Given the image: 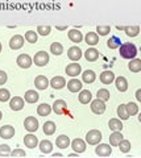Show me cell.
Wrapping results in <instances>:
<instances>
[{
  "label": "cell",
  "mask_w": 141,
  "mask_h": 158,
  "mask_svg": "<svg viewBox=\"0 0 141 158\" xmlns=\"http://www.w3.org/2000/svg\"><path fill=\"white\" fill-rule=\"evenodd\" d=\"M119 48H120V56L125 59H132L137 56V48L131 42H125Z\"/></svg>",
  "instance_id": "obj_1"
},
{
  "label": "cell",
  "mask_w": 141,
  "mask_h": 158,
  "mask_svg": "<svg viewBox=\"0 0 141 158\" xmlns=\"http://www.w3.org/2000/svg\"><path fill=\"white\" fill-rule=\"evenodd\" d=\"M86 141L89 142L90 145H98L102 141V133L98 129H91L87 132L86 135Z\"/></svg>",
  "instance_id": "obj_2"
},
{
  "label": "cell",
  "mask_w": 141,
  "mask_h": 158,
  "mask_svg": "<svg viewBox=\"0 0 141 158\" xmlns=\"http://www.w3.org/2000/svg\"><path fill=\"white\" fill-rule=\"evenodd\" d=\"M33 62L36 63L37 66H45L48 62H49V54L46 52H38L35 54V58H33Z\"/></svg>",
  "instance_id": "obj_3"
},
{
  "label": "cell",
  "mask_w": 141,
  "mask_h": 158,
  "mask_svg": "<svg viewBox=\"0 0 141 158\" xmlns=\"http://www.w3.org/2000/svg\"><path fill=\"white\" fill-rule=\"evenodd\" d=\"M91 111L95 113V115H102L106 111V104L103 100L100 99H95V100L91 102Z\"/></svg>",
  "instance_id": "obj_4"
},
{
  "label": "cell",
  "mask_w": 141,
  "mask_h": 158,
  "mask_svg": "<svg viewBox=\"0 0 141 158\" xmlns=\"http://www.w3.org/2000/svg\"><path fill=\"white\" fill-rule=\"evenodd\" d=\"M24 127H25V129L31 133L36 132L38 129V120L33 116H29L25 118V121H24Z\"/></svg>",
  "instance_id": "obj_5"
},
{
  "label": "cell",
  "mask_w": 141,
  "mask_h": 158,
  "mask_svg": "<svg viewBox=\"0 0 141 158\" xmlns=\"http://www.w3.org/2000/svg\"><path fill=\"white\" fill-rule=\"evenodd\" d=\"M24 46V37L20 34H15V36L9 40V48L12 50H19Z\"/></svg>",
  "instance_id": "obj_6"
},
{
  "label": "cell",
  "mask_w": 141,
  "mask_h": 158,
  "mask_svg": "<svg viewBox=\"0 0 141 158\" xmlns=\"http://www.w3.org/2000/svg\"><path fill=\"white\" fill-rule=\"evenodd\" d=\"M16 62L21 69H29L32 66V63H33V59L29 57L28 54H20V56L17 57Z\"/></svg>",
  "instance_id": "obj_7"
},
{
  "label": "cell",
  "mask_w": 141,
  "mask_h": 158,
  "mask_svg": "<svg viewBox=\"0 0 141 158\" xmlns=\"http://www.w3.org/2000/svg\"><path fill=\"white\" fill-rule=\"evenodd\" d=\"M95 153L99 157H108V156H111V153H112V148L107 144H99L95 148Z\"/></svg>",
  "instance_id": "obj_8"
},
{
  "label": "cell",
  "mask_w": 141,
  "mask_h": 158,
  "mask_svg": "<svg viewBox=\"0 0 141 158\" xmlns=\"http://www.w3.org/2000/svg\"><path fill=\"white\" fill-rule=\"evenodd\" d=\"M9 107L12 111H20L24 108V99L20 96H15L9 100Z\"/></svg>",
  "instance_id": "obj_9"
},
{
  "label": "cell",
  "mask_w": 141,
  "mask_h": 158,
  "mask_svg": "<svg viewBox=\"0 0 141 158\" xmlns=\"http://www.w3.org/2000/svg\"><path fill=\"white\" fill-rule=\"evenodd\" d=\"M15 136V128L12 125H3L0 128V137L6 138V140H9Z\"/></svg>",
  "instance_id": "obj_10"
},
{
  "label": "cell",
  "mask_w": 141,
  "mask_h": 158,
  "mask_svg": "<svg viewBox=\"0 0 141 158\" xmlns=\"http://www.w3.org/2000/svg\"><path fill=\"white\" fill-rule=\"evenodd\" d=\"M67 57H69L71 61H79L82 57V50L79 46H71L69 50H67Z\"/></svg>",
  "instance_id": "obj_11"
},
{
  "label": "cell",
  "mask_w": 141,
  "mask_h": 158,
  "mask_svg": "<svg viewBox=\"0 0 141 158\" xmlns=\"http://www.w3.org/2000/svg\"><path fill=\"white\" fill-rule=\"evenodd\" d=\"M35 86L38 90H46V88L49 87V79L44 75H38L35 79Z\"/></svg>",
  "instance_id": "obj_12"
},
{
  "label": "cell",
  "mask_w": 141,
  "mask_h": 158,
  "mask_svg": "<svg viewBox=\"0 0 141 158\" xmlns=\"http://www.w3.org/2000/svg\"><path fill=\"white\" fill-rule=\"evenodd\" d=\"M49 86H52L54 90H61V88H64L66 86V81L64 77H54L49 82Z\"/></svg>",
  "instance_id": "obj_13"
},
{
  "label": "cell",
  "mask_w": 141,
  "mask_h": 158,
  "mask_svg": "<svg viewBox=\"0 0 141 158\" xmlns=\"http://www.w3.org/2000/svg\"><path fill=\"white\" fill-rule=\"evenodd\" d=\"M24 144H25L27 148H31V149H35V148L38 145V138L32 135V133H29V135H27L25 137H24Z\"/></svg>",
  "instance_id": "obj_14"
},
{
  "label": "cell",
  "mask_w": 141,
  "mask_h": 158,
  "mask_svg": "<svg viewBox=\"0 0 141 158\" xmlns=\"http://www.w3.org/2000/svg\"><path fill=\"white\" fill-rule=\"evenodd\" d=\"M66 74L67 75H70V77H77L78 74H81L82 71V67L79 63H70V65H67L66 67Z\"/></svg>",
  "instance_id": "obj_15"
},
{
  "label": "cell",
  "mask_w": 141,
  "mask_h": 158,
  "mask_svg": "<svg viewBox=\"0 0 141 158\" xmlns=\"http://www.w3.org/2000/svg\"><path fill=\"white\" fill-rule=\"evenodd\" d=\"M115 81V74L110 70H106L100 74V82L103 83V85H111Z\"/></svg>",
  "instance_id": "obj_16"
},
{
  "label": "cell",
  "mask_w": 141,
  "mask_h": 158,
  "mask_svg": "<svg viewBox=\"0 0 141 158\" xmlns=\"http://www.w3.org/2000/svg\"><path fill=\"white\" fill-rule=\"evenodd\" d=\"M71 148L75 150V153H83L86 150V142L82 140V138H75L74 141L71 142Z\"/></svg>",
  "instance_id": "obj_17"
},
{
  "label": "cell",
  "mask_w": 141,
  "mask_h": 158,
  "mask_svg": "<svg viewBox=\"0 0 141 158\" xmlns=\"http://www.w3.org/2000/svg\"><path fill=\"white\" fill-rule=\"evenodd\" d=\"M66 108H67V104H66L65 100H56L52 110L54 111L57 115H62V113L66 112Z\"/></svg>",
  "instance_id": "obj_18"
},
{
  "label": "cell",
  "mask_w": 141,
  "mask_h": 158,
  "mask_svg": "<svg viewBox=\"0 0 141 158\" xmlns=\"http://www.w3.org/2000/svg\"><path fill=\"white\" fill-rule=\"evenodd\" d=\"M82 82L78 81V79H71V81L67 82V88H69L70 92H78L82 90Z\"/></svg>",
  "instance_id": "obj_19"
},
{
  "label": "cell",
  "mask_w": 141,
  "mask_h": 158,
  "mask_svg": "<svg viewBox=\"0 0 141 158\" xmlns=\"http://www.w3.org/2000/svg\"><path fill=\"white\" fill-rule=\"evenodd\" d=\"M115 83H116V88H118L120 92H124V91L128 90V82L124 77L115 78Z\"/></svg>",
  "instance_id": "obj_20"
},
{
  "label": "cell",
  "mask_w": 141,
  "mask_h": 158,
  "mask_svg": "<svg viewBox=\"0 0 141 158\" xmlns=\"http://www.w3.org/2000/svg\"><path fill=\"white\" fill-rule=\"evenodd\" d=\"M56 144H57L58 148H61V149H66V148L70 145V138L67 137L66 135H61V136L57 137Z\"/></svg>",
  "instance_id": "obj_21"
},
{
  "label": "cell",
  "mask_w": 141,
  "mask_h": 158,
  "mask_svg": "<svg viewBox=\"0 0 141 158\" xmlns=\"http://www.w3.org/2000/svg\"><path fill=\"white\" fill-rule=\"evenodd\" d=\"M85 41H86V44H89V45H96V44H99V36H98V33L89 32V33L86 34V37H85Z\"/></svg>",
  "instance_id": "obj_22"
},
{
  "label": "cell",
  "mask_w": 141,
  "mask_h": 158,
  "mask_svg": "<svg viewBox=\"0 0 141 158\" xmlns=\"http://www.w3.org/2000/svg\"><path fill=\"white\" fill-rule=\"evenodd\" d=\"M67 36H69V38L75 44L81 42L82 40H83V34H82V32L77 31V29H71V31H69V34H67Z\"/></svg>",
  "instance_id": "obj_23"
},
{
  "label": "cell",
  "mask_w": 141,
  "mask_h": 158,
  "mask_svg": "<svg viewBox=\"0 0 141 158\" xmlns=\"http://www.w3.org/2000/svg\"><path fill=\"white\" fill-rule=\"evenodd\" d=\"M85 57L87 61H90V62H94L96 61V59L99 58V52L96 50V49L94 48H91V49H87V52L85 53Z\"/></svg>",
  "instance_id": "obj_24"
},
{
  "label": "cell",
  "mask_w": 141,
  "mask_h": 158,
  "mask_svg": "<svg viewBox=\"0 0 141 158\" xmlns=\"http://www.w3.org/2000/svg\"><path fill=\"white\" fill-rule=\"evenodd\" d=\"M121 140H123V135L120 133V131H114V133L110 136V144L112 146H118Z\"/></svg>",
  "instance_id": "obj_25"
},
{
  "label": "cell",
  "mask_w": 141,
  "mask_h": 158,
  "mask_svg": "<svg viewBox=\"0 0 141 158\" xmlns=\"http://www.w3.org/2000/svg\"><path fill=\"white\" fill-rule=\"evenodd\" d=\"M52 112V107L49 104H46V103H42L37 107V113L38 116H49V113Z\"/></svg>",
  "instance_id": "obj_26"
},
{
  "label": "cell",
  "mask_w": 141,
  "mask_h": 158,
  "mask_svg": "<svg viewBox=\"0 0 141 158\" xmlns=\"http://www.w3.org/2000/svg\"><path fill=\"white\" fill-rule=\"evenodd\" d=\"M128 69L132 73H139L141 71V59H137V58H132V61L129 62L128 65Z\"/></svg>",
  "instance_id": "obj_27"
},
{
  "label": "cell",
  "mask_w": 141,
  "mask_h": 158,
  "mask_svg": "<svg viewBox=\"0 0 141 158\" xmlns=\"http://www.w3.org/2000/svg\"><path fill=\"white\" fill-rule=\"evenodd\" d=\"M95 78H96V74H95V71H92V70H86L83 74H82V79H83V82L89 83V85L95 81Z\"/></svg>",
  "instance_id": "obj_28"
},
{
  "label": "cell",
  "mask_w": 141,
  "mask_h": 158,
  "mask_svg": "<svg viewBox=\"0 0 141 158\" xmlns=\"http://www.w3.org/2000/svg\"><path fill=\"white\" fill-rule=\"evenodd\" d=\"M24 98H25V102H28V103H36L40 96H38V94L35 90H28Z\"/></svg>",
  "instance_id": "obj_29"
},
{
  "label": "cell",
  "mask_w": 141,
  "mask_h": 158,
  "mask_svg": "<svg viewBox=\"0 0 141 158\" xmlns=\"http://www.w3.org/2000/svg\"><path fill=\"white\" fill-rule=\"evenodd\" d=\"M91 99H92V95H91V92L89 90L81 91V94H79V102L82 103V104H87V103H90Z\"/></svg>",
  "instance_id": "obj_30"
},
{
  "label": "cell",
  "mask_w": 141,
  "mask_h": 158,
  "mask_svg": "<svg viewBox=\"0 0 141 158\" xmlns=\"http://www.w3.org/2000/svg\"><path fill=\"white\" fill-rule=\"evenodd\" d=\"M125 110H127V113L128 116H135L139 113V106L136 104V103H128V104H125Z\"/></svg>",
  "instance_id": "obj_31"
},
{
  "label": "cell",
  "mask_w": 141,
  "mask_h": 158,
  "mask_svg": "<svg viewBox=\"0 0 141 158\" xmlns=\"http://www.w3.org/2000/svg\"><path fill=\"white\" fill-rule=\"evenodd\" d=\"M108 127H110V129H112V131H121L123 129V124H121L120 118H111L110 123H108Z\"/></svg>",
  "instance_id": "obj_32"
},
{
  "label": "cell",
  "mask_w": 141,
  "mask_h": 158,
  "mask_svg": "<svg viewBox=\"0 0 141 158\" xmlns=\"http://www.w3.org/2000/svg\"><path fill=\"white\" fill-rule=\"evenodd\" d=\"M54 132H56V124L53 121H46L44 124V133L46 136H52Z\"/></svg>",
  "instance_id": "obj_33"
},
{
  "label": "cell",
  "mask_w": 141,
  "mask_h": 158,
  "mask_svg": "<svg viewBox=\"0 0 141 158\" xmlns=\"http://www.w3.org/2000/svg\"><path fill=\"white\" fill-rule=\"evenodd\" d=\"M50 53H53L54 56H61L64 53V46L60 42H53L50 45Z\"/></svg>",
  "instance_id": "obj_34"
},
{
  "label": "cell",
  "mask_w": 141,
  "mask_h": 158,
  "mask_svg": "<svg viewBox=\"0 0 141 158\" xmlns=\"http://www.w3.org/2000/svg\"><path fill=\"white\" fill-rule=\"evenodd\" d=\"M120 45H121V41H120V38L116 37V36H112L108 41H107V46L110 49H118Z\"/></svg>",
  "instance_id": "obj_35"
},
{
  "label": "cell",
  "mask_w": 141,
  "mask_h": 158,
  "mask_svg": "<svg viewBox=\"0 0 141 158\" xmlns=\"http://www.w3.org/2000/svg\"><path fill=\"white\" fill-rule=\"evenodd\" d=\"M124 32L127 33L128 37H136L140 32V27L137 25H133V27H125L124 28Z\"/></svg>",
  "instance_id": "obj_36"
},
{
  "label": "cell",
  "mask_w": 141,
  "mask_h": 158,
  "mask_svg": "<svg viewBox=\"0 0 141 158\" xmlns=\"http://www.w3.org/2000/svg\"><path fill=\"white\" fill-rule=\"evenodd\" d=\"M52 149H53V145H52V142L49 140H44V141L40 142V150L42 153H46L48 154V153L52 152Z\"/></svg>",
  "instance_id": "obj_37"
},
{
  "label": "cell",
  "mask_w": 141,
  "mask_h": 158,
  "mask_svg": "<svg viewBox=\"0 0 141 158\" xmlns=\"http://www.w3.org/2000/svg\"><path fill=\"white\" fill-rule=\"evenodd\" d=\"M96 96H98V99H100V100L107 102V100H110L111 94H110V91L107 90V88H100V90L98 91V94H96Z\"/></svg>",
  "instance_id": "obj_38"
},
{
  "label": "cell",
  "mask_w": 141,
  "mask_h": 158,
  "mask_svg": "<svg viewBox=\"0 0 141 158\" xmlns=\"http://www.w3.org/2000/svg\"><path fill=\"white\" fill-rule=\"evenodd\" d=\"M119 149H120V152H123V153H128L129 150H131V142L128 141V140H121L120 142H119Z\"/></svg>",
  "instance_id": "obj_39"
},
{
  "label": "cell",
  "mask_w": 141,
  "mask_h": 158,
  "mask_svg": "<svg viewBox=\"0 0 141 158\" xmlns=\"http://www.w3.org/2000/svg\"><path fill=\"white\" fill-rule=\"evenodd\" d=\"M118 116H120V120H127L129 117L127 113V110H125V104H121L118 107Z\"/></svg>",
  "instance_id": "obj_40"
},
{
  "label": "cell",
  "mask_w": 141,
  "mask_h": 158,
  "mask_svg": "<svg viewBox=\"0 0 141 158\" xmlns=\"http://www.w3.org/2000/svg\"><path fill=\"white\" fill-rule=\"evenodd\" d=\"M37 38H38V36H37V33H36V32L28 31V32L25 33V40H27L28 42L35 44V42H37Z\"/></svg>",
  "instance_id": "obj_41"
},
{
  "label": "cell",
  "mask_w": 141,
  "mask_h": 158,
  "mask_svg": "<svg viewBox=\"0 0 141 158\" xmlns=\"http://www.w3.org/2000/svg\"><path fill=\"white\" fill-rule=\"evenodd\" d=\"M96 32H98L99 36H107L111 32V28L108 25H98L96 27Z\"/></svg>",
  "instance_id": "obj_42"
},
{
  "label": "cell",
  "mask_w": 141,
  "mask_h": 158,
  "mask_svg": "<svg viewBox=\"0 0 141 158\" xmlns=\"http://www.w3.org/2000/svg\"><path fill=\"white\" fill-rule=\"evenodd\" d=\"M52 28L49 25H38L37 27V33L41 34V36H48V34L50 33Z\"/></svg>",
  "instance_id": "obj_43"
},
{
  "label": "cell",
  "mask_w": 141,
  "mask_h": 158,
  "mask_svg": "<svg viewBox=\"0 0 141 158\" xmlns=\"http://www.w3.org/2000/svg\"><path fill=\"white\" fill-rule=\"evenodd\" d=\"M11 99V94L7 88H0V102H8Z\"/></svg>",
  "instance_id": "obj_44"
},
{
  "label": "cell",
  "mask_w": 141,
  "mask_h": 158,
  "mask_svg": "<svg viewBox=\"0 0 141 158\" xmlns=\"http://www.w3.org/2000/svg\"><path fill=\"white\" fill-rule=\"evenodd\" d=\"M11 154V149L8 145H0V157H6Z\"/></svg>",
  "instance_id": "obj_45"
},
{
  "label": "cell",
  "mask_w": 141,
  "mask_h": 158,
  "mask_svg": "<svg viewBox=\"0 0 141 158\" xmlns=\"http://www.w3.org/2000/svg\"><path fill=\"white\" fill-rule=\"evenodd\" d=\"M11 154L13 157H25V152L21 149H15L13 152H11Z\"/></svg>",
  "instance_id": "obj_46"
},
{
  "label": "cell",
  "mask_w": 141,
  "mask_h": 158,
  "mask_svg": "<svg viewBox=\"0 0 141 158\" xmlns=\"http://www.w3.org/2000/svg\"><path fill=\"white\" fill-rule=\"evenodd\" d=\"M7 79H8L7 73H6V71H3V70H0V86L4 85V83L7 82Z\"/></svg>",
  "instance_id": "obj_47"
},
{
  "label": "cell",
  "mask_w": 141,
  "mask_h": 158,
  "mask_svg": "<svg viewBox=\"0 0 141 158\" xmlns=\"http://www.w3.org/2000/svg\"><path fill=\"white\" fill-rule=\"evenodd\" d=\"M136 98H137V100H141V90L136 91Z\"/></svg>",
  "instance_id": "obj_48"
},
{
  "label": "cell",
  "mask_w": 141,
  "mask_h": 158,
  "mask_svg": "<svg viewBox=\"0 0 141 158\" xmlns=\"http://www.w3.org/2000/svg\"><path fill=\"white\" fill-rule=\"evenodd\" d=\"M53 156H54V157H62L61 153H54V154H53Z\"/></svg>",
  "instance_id": "obj_49"
},
{
  "label": "cell",
  "mask_w": 141,
  "mask_h": 158,
  "mask_svg": "<svg viewBox=\"0 0 141 158\" xmlns=\"http://www.w3.org/2000/svg\"><path fill=\"white\" fill-rule=\"evenodd\" d=\"M2 117H3V113H2V111H0V120H2Z\"/></svg>",
  "instance_id": "obj_50"
},
{
  "label": "cell",
  "mask_w": 141,
  "mask_h": 158,
  "mask_svg": "<svg viewBox=\"0 0 141 158\" xmlns=\"http://www.w3.org/2000/svg\"><path fill=\"white\" fill-rule=\"evenodd\" d=\"M0 52H2V44H0Z\"/></svg>",
  "instance_id": "obj_51"
}]
</instances>
